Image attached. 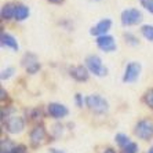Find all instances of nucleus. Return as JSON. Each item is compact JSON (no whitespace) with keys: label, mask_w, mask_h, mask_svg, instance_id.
I'll return each mask as SVG.
<instances>
[{"label":"nucleus","mask_w":153,"mask_h":153,"mask_svg":"<svg viewBox=\"0 0 153 153\" xmlns=\"http://www.w3.org/2000/svg\"><path fill=\"white\" fill-rule=\"evenodd\" d=\"M135 135L141 139H150L153 137V121L152 120H141L135 126Z\"/></svg>","instance_id":"4"},{"label":"nucleus","mask_w":153,"mask_h":153,"mask_svg":"<svg viewBox=\"0 0 153 153\" xmlns=\"http://www.w3.org/2000/svg\"><path fill=\"white\" fill-rule=\"evenodd\" d=\"M141 33L143 35L145 39H148L149 42H153V25H142Z\"/></svg>","instance_id":"16"},{"label":"nucleus","mask_w":153,"mask_h":153,"mask_svg":"<svg viewBox=\"0 0 153 153\" xmlns=\"http://www.w3.org/2000/svg\"><path fill=\"white\" fill-rule=\"evenodd\" d=\"M102 153H116V152H114V150L112 149V148H108V149H105Z\"/></svg>","instance_id":"25"},{"label":"nucleus","mask_w":153,"mask_h":153,"mask_svg":"<svg viewBox=\"0 0 153 153\" xmlns=\"http://www.w3.org/2000/svg\"><path fill=\"white\" fill-rule=\"evenodd\" d=\"M24 127H25L24 119L19 116H10L6 120V130L10 134H19L24 130Z\"/></svg>","instance_id":"7"},{"label":"nucleus","mask_w":153,"mask_h":153,"mask_svg":"<svg viewBox=\"0 0 153 153\" xmlns=\"http://www.w3.org/2000/svg\"><path fill=\"white\" fill-rule=\"evenodd\" d=\"M85 66L91 73H94L95 76H100V77L106 76L108 73V69L102 65V61L98 55H88L85 58Z\"/></svg>","instance_id":"2"},{"label":"nucleus","mask_w":153,"mask_h":153,"mask_svg":"<svg viewBox=\"0 0 153 153\" xmlns=\"http://www.w3.org/2000/svg\"><path fill=\"white\" fill-rule=\"evenodd\" d=\"M15 69L13 68V66H8V68H6L3 72H1V75H0V77H1V80H7V79H10L11 76L14 75Z\"/></svg>","instance_id":"19"},{"label":"nucleus","mask_w":153,"mask_h":153,"mask_svg":"<svg viewBox=\"0 0 153 153\" xmlns=\"http://www.w3.org/2000/svg\"><path fill=\"white\" fill-rule=\"evenodd\" d=\"M0 91H1V100H3V98H4V95H6V93H4V88H1V90H0Z\"/></svg>","instance_id":"27"},{"label":"nucleus","mask_w":153,"mask_h":153,"mask_svg":"<svg viewBox=\"0 0 153 153\" xmlns=\"http://www.w3.org/2000/svg\"><path fill=\"white\" fill-rule=\"evenodd\" d=\"M44 138H46V130L43 126H36L30 131V145L33 148H37L42 145Z\"/></svg>","instance_id":"10"},{"label":"nucleus","mask_w":153,"mask_h":153,"mask_svg":"<svg viewBox=\"0 0 153 153\" xmlns=\"http://www.w3.org/2000/svg\"><path fill=\"white\" fill-rule=\"evenodd\" d=\"M111 26H112L111 19H109V18H103L95 26H93V28L90 29V33L94 36H98V37H100V36H105V33L111 29Z\"/></svg>","instance_id":"11"},{"label":"nucleus","mask_w":153,"mask_h":153,"mask_svg":"<svg viewBox=\"0 0 153 153\" xmlns=\"http://www.w3.org/2000/svg\"><path fill=\"white\" fill-rule=\"evenodd\" d=\"M88 72L90 71L87 69V66L77 65V66H75V68L71 69V76L75 79V80H77V82H85L90 76Z\"/></svg>","instance_id":"12"},{"label":"nucleus","mask_w":153,"mask_h":153,"mask_svg":"<svg viewBox=\"0 0 153 153\" xmlns=\"http://www.w3.org/2000/svg\"><path fill=\"white\" fill-rule=\"evenodd\" d=\"M141 64L139 62H130L126 66L124 76H123V82L124 83H134L138 80L139 75H141Z\"/></svg>","instance_id":"6"},{"label":"nucleus","mask_w":153,"mask_h":153,"mask_svg":"<svg viewBox=\"0 0 153 153\" xmlns=\"http://www.w3.org/2000/svg\"><path fill=\"white\" fill-rule=\"evenodd\" d=\"M47 111H48V114L53 116L54 119H62L65 116H68L69 111L68 108L62 105V103H58V102H53L47 106Z\"/></svg>","instance_id":"9"},{"label":"nucleus","mask_w":153,"mask_h":153,"mask_svg":"<svg viewBox=\"0 0 153 153\" xmlns=\"http://www.w3.org/2000/svg\"><path fill=\"white\" fill-rule=\"evenodd\" d=\"M0 42H1V46L3 47H10L11 50H14V51H18V48H19V46H18V43H17V39H15L14 36H11L10 33L1 32V35H0Z\"/></svg>","instance_id":"13"},{"label":"nucleus","mask_w":153,"mask_h":153,"mask_svg":"<svg viewBox=\"0 0 153 153\" xmlns=\"http://www.w3.org/2000/svg\"><path fill=\"white\" fill-rule=\"evenodd\" d=\"M120 19H121V24L124 26H132L142 21V14L137 8H127V10H124L121 13Z\"/></svg>","instance_id":"3"},{"label":"nucleus","mask_w":153,"mask_h":153,"mask_svg":"<svg viewBox=\"0 0 153 153\" xmlns=\"http://www.w3.org/2000/svg\"><path fill=\"white\" fill-rule=\"evenodd\" d=\"M50 153H65V152L64 150H59V149H55V148H51Z\"/></svg>","instance_id":"24"},{"label":"nucleus","mask_w":153,"mask_h":153,"mask_svg":"<svg viewBox=\"0 0 153 153\" xmlns=\"http://www.w3.org/2000/svg\"><path fill=\"white\" fill-rule=\"evenodd\" d=\"M124 39H126V42H128L130 44H134V46H135V44H138V39H137L135 36H132L131 33H126Z\"/></svg>","instance_id":"21"},{"label":"nucleus","mask_w":153,"mask_h":153,"mask_svg":"<svg viewBox=\"0 0 153 153\" xmlns=\"http://www.w3.org/2000/svg\"><path fill=\"white\" fill-rule=\"evenodd\" d=\"M50 3H55V4H59V3H62L64 0H48Z\"/></svg>","instance_id":"26"},{"label":"nucleus","mask_w":153,"mask_h":153,"mask_svg":"<svg viewBox=\"0 0 153 153\" xmlns=\"http://www.w3.org/2000/svg\"><path fill=\"white\" fill-rule=\"evenodd\" d=\"M21 64H22V66L26 69V72H28V73H30V75L37 73V72H39V69H40L39 58L36 57L35 54H32V53H26L25 55L22 57Z\"/></svg>","instance_id":"5"},{"label":"nucleus","mask_w":153,"mask_h":153,"mask_svg":"<svg viewBox=\"0 0 153 153\" xmlns=\"http://www.w3.org/2000/svg\"><path fill=\"white\" fill-rule=\"evenodd\" d=\"M97 46L100 47L102 51L105 53H112V51L116 50V42L112 36L105 35V36H100L97 39Z\"/></svg>","instance_id":"8"},{"label":"nucleus","mask_w":153,"mask_h":153,"mask_svg":"<svg viewBox=\"0 0 153 153\" xmlns=\"http://www.w3.org/2000/svg\"><path fill=\"white\" fill-rule=\"evenodd\" d=\"M137 150H138V145L135 142H130L123 149V153H137Z\"/></svg>","instance_id":"20"},{"label":"nucleus","mask_w":153,"mask_h":153,"mask_svg":"<svg viewBox=\"0 0 153 153\" xmlns=\"http://www.w3.org/2000/svg\"><path fill=\"white\" fill-rule=\"evenodd\" d=\"M15 8H17V6L13 3H6L1 7V19H6V21H8V19H11V18H14L15 15Z\"/></svg>","instance_id":"14"},{"label":"nucleus","mask_w":153,"mask_h":153,"mask_svg":"<svg viewBox=\"0 0 153 153\" xmlns=\"http://www.w3.org/2000/svg\"><path fill=\"white\" fill-rule=\"evenodd\" d=\"M75 101H76V105H77L79 108H82L83 106V98H82V94H76L75 95Z\"/></svg>","instance_id":"23"},{"label":"nucleus","mask_w":153,"mask_h":153,"mask_svg":"<svg viewBox=\"0 0 153 153\" xmlns=\"http://www.w3.org/2000/svg\"><path fill=\"white\" fill-rule=\"evenodd\" d=\"M114 139H116V142H117L119 146H121L123 149H124L126 146L130 143V139H128L127 135H124V134H117V135L114 137Z\"/></svg>","instance_id":"17"},{"label":"nucleus","mask_w":153,"mask_h":153,"mask_svg":"<svg viewBox=\"0 0 153 153\" xmlns=\"http://www.w3.org/2000/svg\"><path fill=\"white\" fill-rule=\"evenodd\" d=\"M29 15V8L26 7V6H24V4H18L17 8H15V15L14 18L17 19V21H24V19H26Z\"/></svg>","instance_id":"15"},{"label":"nucleus","mask_w":153,"mask_h":153,"mask_svg":"<svg viewBox=\"0 0 153 153\" xmlns=\"http://www.w3.org/2000/svg\"><path fill=\"white\" fill-rule=\"evenodd\" d=\"M143 102H145L149 108L153 109V88L148 90L145 93V95H143Z\"/></svg>","instance_id":"18"},{"label":"nucleus","mask_w":153,"mask_h":153,"mask_svg":"<svg viewBox=\"0 0 153 153\" xmlns=\"http://www.w3.org/2000/svg\"><path fill=\"white\" fill-rule=\"evenodd\" d=\"M148 153H153V146H152V148H150V149H149V152H148Z\"/></svg>","instance_id":"28"},{"label":"nucleus","mask_w":153,"mask_h":153,"mask_svg":"<svg viewBox=\"0 0 153 153\" xmlns=\"http://www.w3.org/2000/svg\"><path fill=\"white\" fill-rule=\"evenodd\" d=\"M85 103L88 106L90 111L95 112V113H105L109 109V103L103 97L98 95V94H93L85 98Z\"/></svg>","instance_id":"1"},{"label":"nucleus","mask_w":153,"mask_h":153,"mask_svg":"<svg viewBox=\"0 0 153 153\" xmlns=\"http://www.w3.org/2000/svg\"><path fill=\"white\" fill-rule=\"evenodd\" d=\"M142 6L153 14V0H142Z\"/></svg>","instance_id":"22"}]
</instances>
